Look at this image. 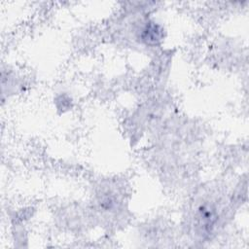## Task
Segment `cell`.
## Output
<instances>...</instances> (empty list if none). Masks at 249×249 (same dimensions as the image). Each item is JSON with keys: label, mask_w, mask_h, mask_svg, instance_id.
<instances>
[{"label": "cell", "mask_w": 249, "mask_h": 249, "mask_svg": "<svg viewBox=\"0 0 249 249\" xmlns=\"http://www.w3.org/2000/svg\"><path fill=\"white\" fill-rule=\"evenodd\" d=\"M219 210L214 203L205 201L202 205L197 207L195 213V220L198 227H200L206 233L212 232L219 221Z\"/></svg>", "instance_id": "6da1fadb"}]
</instances>
